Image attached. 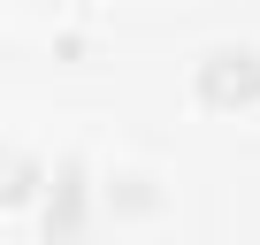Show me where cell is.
I'll use <instances>...</instances> for the list:
<instances>
[{
	"mask_svg": "<svg viewBox=\"0 0 260 245\" xmlns=\"http://www.w3.org/2000/svg\"><path fill=\"white\" fill-rule=\"evenodd\" d=\"M46 184V169L31 161V154H16V146H0V207H23L31 192Z\"/></svg>",
	"mask_w": 260,
	"mask_h": 245,
	"instance_id": "3",
	"label": "cell"
},
{
	"mask_svg": "<svg viewBox=\"0 0 260 245\" xmlns=\"http://www.w3.org/2000/svg\"><path fill=\"white\" fill-rule=\"evenodd\" d=\"M84 199H92L84 169H77V161H61V169H54V184H46V237H69V230L84 222Z\"/></svg>",
	"mask_w": 260,
	"mask_h": 245,
	"instance_id": "2",
	"label": "cell"
},
{
	"mask_svg": "<svg viewBox=\"0 0 260 245\" xmlns=\"http://www.w3.org/2000/svg\"><path fill=\"white\" fill-rule=\"evenodd\" d=\"M161 192H153V176H115V207H130V215H146Z\"/></svg>",
	"mask_w": 260,
	"mask_h": 245,
	"instance_id": "4",
	"label": "cell"
},
{
	"mask_svg": "<svg viewBox=\"0 0 260 245\" xmlns=\"http://www.w3.org/2000/svg\"><path fill=\"white\" fill-rule=\"evenodd\" d=\"M199 100L207 107H245L252 100V46H222L199 62Z\"/></svg>",
	"mask_w": 260,
	"mask_h": 245,
	"instance_id": "1",
	"label": "cell"
}]
</instances>
